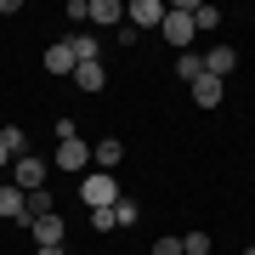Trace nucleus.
Wrapping results in <instances>:
<instances>
[{"instance_id":"nucleus-3","label":"nucleus","mask_w":255,"mask_h":255,"mask_svg":"<svg viewBox=\"0 0 255 255\" xmlns=\"http://www.w3.org/2000/svg\"><path fill=\"white\" fill-rule=\"evenodd\" d=\"M11 187H17V193H34V187H46V159H34V153L11 159Z\"/></svg>"},{"instance_id":"nucleus-23","label":"nucleus","mask_w":255,"mask_h":255,"mask_svg":"<svg viewBox=\"0 0 255 255\" xmlns=\"http://www.w3.org/2000/svg\"><path fill=\"white\" fill-rule=\"evenodd\" d=\"M63 17H68V23H91V6H85V0H68Z\"/></svg>"},{"instance_id":"nucleus-24","label":"nucleus","mask_w":255,"mask_h":255,"mask_svg":"<svg viewBox=\"0 0 255 255\" xmlns=\"http://www.w3.org/2000/svg\"><path fill=\"white\" fill-rule=\"evenodd\" d=\"M34 255H68V250H63V244H40Z\"/></svg>"},{"instance_id":"nucleus-19","label":"nucleus","mask_w":255,"mask_h":255,"mask_svg":"<svg viewBox=\"0 0 255 255\" xmlns=\"http://www.w3.org/2000/svg\"><path fill=\"white\" fill-rule=\"evenodd\" d=\"M210 250H216L210 233H182V255H210Z\"/></svg>"},{"instance_id":"nucleus-7","label":"nucleus","mask_w":255,"mask_h":255,"mask_svg":"<svg viewBox=\"0 0 255 255\" xmlns=\"http://www.w3.org/2000/svg\"><path fill=\"white\" fill-rule=\"evenodd\" d=\"M28 233H34V250H40V244H63V238H68V227H63L57 210H51V216H40V221H28Z\"/></svg>"},{"instance_id":"nucleus-2","label":"nucleus","mask_w":255,"mask_h":255,"mask_svg":"<svg viewBox=\"0 0 255 255\" xmlns=\"http://www.w3.org/2000/svg\"><path fill=\"white\" fill-rule=\"evenodd\" d=\"M80 199H85V210H108V204H119V182L108 170H85L80 176Z\"/></svg>"},{"instance_id":"nucleus-13","label":"nucleus","mask_w":255,"mask_h":255,"mask_svg":"<svg viewBox=\"0 0 255 255\" xmlns=\"http://www.w3.org/2000/svg\"><path fill=\"white\" fill-rule=\"evenodd\" d=\"M233 68H238V51H233V46H216V51L204 57V74H216V80H227Z\"/></svg>"},{"instance_id":"nucleus-14","label":"nucleus","mask_w":255,"mask_h":255,"mask_svg":"<svg viewBox=\"0 0 255 255\" xmlns=\"http://www.w3.org/2000/svg\"><path fill=\"white\" fill-rule=\"evenodd\" d=\"M46 74H74V51H68V40L46 46Z\"/></svg>"},{"instance_id":"nucleus-4","label":"nucleus","mask_w":255,"mask_h":255,"mask_svg":"<svg viewBox=\"0 0 255 255\" xmlns=\"http://www.w3.org/2000/svg\"><path fill=\"white\" fill-rule=\"evenodd\" d=\"M57 164L74 176H85L91 170V147H85V136H68V142H57Z\"/></svg>"},{"instance_id":"nucleus-16","label":"nucleus","mask_w":255,"mask_h":255,"mask_svg":"<svg viewBox=\"0 0 255 255\" xmlns=\"http://www.w3.org/2000/svg\"><path fill=\"white\" fill-rule=\"evenodd\" d=\"M114 221H119V227H136V221H142V204L119 193V204H114Z\"/></svg>"},{"instance_id":"nucleus-12","label":"nucleus","mask_w":255,"mask_h":255,"mask_svg":"<svg viewBox=\"0 0 255 255\" xmlns=\"http://www.w3.org/2000/svg\"><path fill=\"white\" fill-rule=\"evenodd\" d=\"M119 28V23H125V6H119V0H91V28Z\"/></svg>"},{"instance_id":"nucleus-18","label":"nucleus","mask_w":255,"mask_h":255,"mask_svg":"<svg viewBox=\"0 0 255 255\" xmlns=\"http://www.w3.org/2000/svg\"><path fill=\"white\" fill-rule=\"evenodd\" d=\"M0 147H6L11 159H23V147H28V136H23V125H6V130H0Z\"/></svg>"},{"instance_id":"nucleus-21","label":"nucleus","mask_w":255,"mask_h":255,"mask_svg":"<svg viewBox=\"0 0 255 255\" xmlns=\"http://www.w3.org/2000/svg\"><path fill=\"white\" fill-rule=\"evenodd\" d=\"M91 227H97V233H119V221H114V204H108V210H91Z\"/></svg>"},{"instance_id":"nucleus-20","label":"nucleus","mask_w":255,"mask_h":255,"mask_svg":"<svg viewBox=\"0 0 255 255\" xmlns=\"http://www.w3.org/2000/svg\"><path fill=\"white\" fill-rule=\"evenodd\" d=\"M193 28H221V11L199 0V6H193Z\"/></svg>"},{"instance_id":"nucleus-5","label":"nucleus","mask_w":255,"mask_h":255,"mask_svg":"<svg viewBox=\"0 0 255 255\" xmlns=\"http://www.w3.org/2000/svg\"><path fill=\"white\" fill-rule=\"evenodd\" d=\"M125 17H130V28H136V34H142V28H159V23H164V0H130Z\"/></svg>"},{"instance_id":"nucleus-8","label":"nucleus","mask_w":255,"mask_h":255,"mask_svg":"<svg viewBox=\"0 0 255 255\" xmlns=\"http://www.w3.org/2000/svg\"><path fill=\"white\" fill-rule=\"evenodd\" d=\"M187 91H193V102H199V108H216V102H221V91H227V80H216V74H199Z\"/></svg>"},{"instance_id":"nucleus-25","label":"nucleus","mask_w":255,"mask_h":255,"mask_svg":"<svg viewBox=\"0 0 255 255\" xmlns=\"http://www.w3.org/2000/svg\"><path fill=\"white\" fill-rule=\"evenodd\" d=\"M6 159H11V153H6V147H0V164H6Z\"/></svg>"},{"instance_id":"nucleus-17","label":"nucleus","mask_w":255,"mask_h":255,"mask_svg":"<svg viewBox=\"0 0 255 255\" xmlns=\"http://www.w3.org/2000/svg\"><path fill=\"white\" fill-rule=\"evenodd\" d=\"M176 74H182V80L193 85V80L204 74V57H193V51H176Z\"/></svg>"},{"instance_id":"nucleus-9","label":"nucleus","mask_w":255,"mask_h":255,"mask_svg":"<svg viewBox=\"0 0 255 255\" xmlns=\"http://www.w3.org/2000/svg\"><path fill=\"white\" fill-rule=\"evenodd\" d=\"M74 85H80L85 97H97L102 85H108V68H102V63H80V68H74Z\"/></svg>"},{"instance_id":"nucleus-15","label":"nucleus","mask_w":255,"mask_h":255,"mask_svg":"<svg viewBox=\"0 0 255 255\" xmlns=\"http://www.w3.org/2000/svg\"><path fill=\"white\" fill-rule=\"evenodd\" d=\"M23 204H28V221L51 216V187H34V193H23Z\"/></svg>"},{"instance_id":"nucleus-11","label":"nucleus","mask_w":255,"mask_h":255,"mask_svg":"<svg viewBox=\"0 0 255 255\" xmlns=\"http://www.w3.org/2000/svg\"><path fill=\"white\" fill-rule=\"evenodd\" d=\"M68 51H74V68H80V63H102L97 34H85V28H80V34H68Z\"/></svg>"},{"instance_id":"nucleus-1","label":"nucleus","mask_w":255,"mask_h":255,"mask_svg":"<svg viewBox=\"0 0 255 255\" xmlns=\"http://www.w3.org/2000/svg\"><path fill=\"white\" fill-rule=\"evenodd\" d=\"M159 34L170 40L176 51H187V46H193V34H199V28H193V0H182V6H164V23H159Z\"/></svg>"},{"instance_id":"nucleus-22","label":"nucleus","mask_w":255,"mask_h":255,"mask_svg":"<svg viewBox=\"0 0 255 255\" xmlns=\"http://www.w3.org/2000/svg\"><path fill=\"white\" fill-rule=\"evenodd\" d=\"M153 255H182V238H176V233H164V238H153Z\"/></svg>"},{"instance_id":"nucleus-6","label":"nucleus","mask_w":255,"mask_h":255,"mask_svg":"<svg viewBox=\"0 0 255 255\" xmlns=\"http://www.w3.org/2000/svg\"><path fill=\"white\" fill-rule=\"evenodd\" d=\"M119 164H125V142H119V136H102L97 147H91V170H119Z\"/></svg>"},{"instance_id":"nucleus-10","label":"nucleus","mask_w":255,"mask_h":255,"mask_svg":"<svg viewBox=\"0 0 255 255\" xmlns=\"http://www.w3.org/2000/svg\"><path fill=\"white\" fill-rule=\"evenodd\" d=\"M0 216H6V221H23V227H28V204H23V193L11 187V182H0Z\"/></svg>"}]
</instances>
